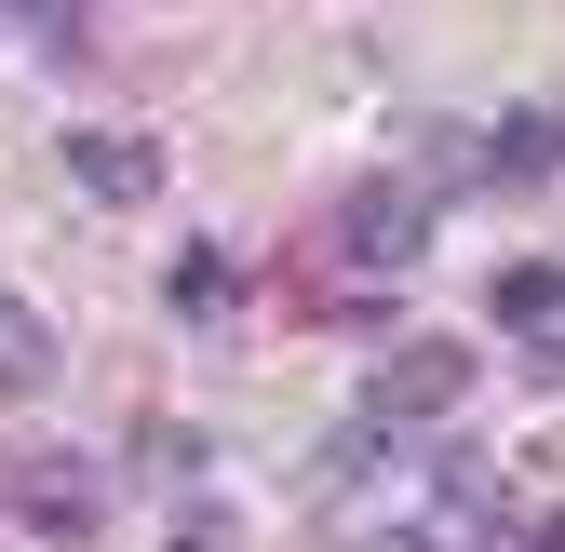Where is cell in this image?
<instances>
[{"instance_id":"1","label":"cell","mask_w":565,"mask_h":552,"mask_svg":"<svg viewBox=\"0 0 565 552\" xmlns=\"http://www.w3.org/2000/svg\"><path fill=\"white\" fill-rule=\"evenodd\" d=\"M417 243H431V189L364 176V189L337 202V256H350V269H417Z\"/></svg>"},{"instance_id":"7","label":"cell","mask_w":565,"mask_h":552,"mask_svg":"<svg viewBox=\"0 0 565 552\" xmlns=\"http://www.w3.org/2000/svg\"><path fill=\"white\" fill-rule=\"evenodd\" d=\"M0 391H54V323L0 284Z\"/></svg>"},{"instance_id":"3","label":"cell","mask_w":565,"mask_h":552,"mask_svg":"<svg viewBox=\"0 0 565 552\" xmlns=\"http://www.w3.org/2000/svg\"><path fill=\"white\" fill-rule=\"evenodd\" d=\"M471 162L499 176V189H552L565 176V108H499V121L471 135Z\"/></svg>"},{"instance_id":"4","label":"cell","mask_w":565,"mask_h":552,"mask_svg":"<svg viewBox=\"0 0 565 552\" xmlns=\"http://www.w3.org/2000/svg\"><path fill=\"white\" fill-rule=\"evenodd\" d=\"M67 176H82L95 202H149V189H162V149L121 135V121H95V135H67Z\"/></svg>"},{"instance_id":"8","label":"cell","mask_w":565,"mask_h":552,"mask_svg":"<svg viewBox=\"0 0 565 552\" xmlns=\"http://www.w3.org/2000/svg\"><path fill=\"white\" fill-rule=\"evenodd\" d=\"M162 297H175V310H189V323H216V310H230V297H243V284H230V256H216V243H189V256H175V269H162Z\"/></svg>"},{"instance_id":"9","label":"cell","mask_w":565,"mask_h":552,"mask_svg":"<svg viewBox=\"0 0 565 552\" xmlns=\"http://www.w3.org/2000/svg\"><path fill=\"white\" fill-rule=\"evenodd\" d=\"M162 552H230V512H216V499H189V512H175V539H162Z\"/></svg>"},{"instance_id":"2","label":"cell","mask_w":565,"mask_h":552,"mask_svg":"<svg viewBox=\"0 0 565 552\" xmlns=\"http://www.w3.org/2000/svg\"><path fill=\"white\" fill-rule=\"evenodd\" d=\"M458 404H471V351L458 337H404L377 364V418H458Z\"/></svg>"},{"instance_id":"6","label":"cell","mask_w":565,"mask_h":552,"mask_svg":"<svg viewBox=\"0 0 565 552\" xmlns=\"http://www.w3.org/2000/svg\"><path fill=\"white\" fill-rule=\"evenodd\" d=\"M484 310H499L512 337H552V323H565V269H552V256H512L499 284H484Z\"/></svg>"},{"instance_id":"5","label":"cell","mask_w":565,"mask_h":552,"mask_svg":"<svg viewBox=\"0 0 565 552\" xmlns=\"http://www.w3.org/2000/svg\"><path fill=\"white\" fill-rule=\"evenodd\" d=\"M14 512H28V539H95V471L82 458H41V471H14Z\"/></svg>"}]
</instances>
